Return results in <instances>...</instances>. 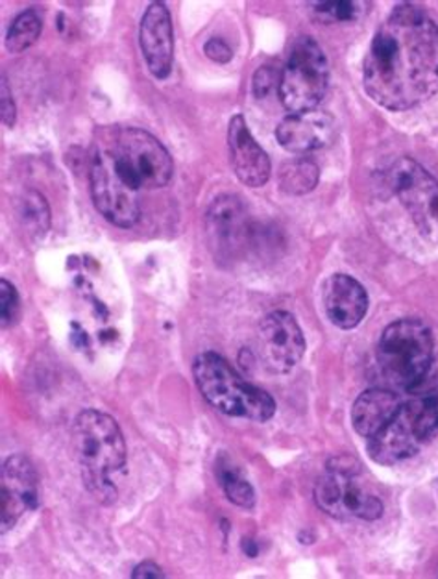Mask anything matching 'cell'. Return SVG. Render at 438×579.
I'll return each instance as SVG.
<instances>
[{"label": "cell", "mask_w": 438, "mask_h": 579, "mask_svg": "<svg viewBox=\"0 0 438 579\" xmlns=\"http://www.w3.org/2000/svg\"><path fill=\"white\" fill-rule=\"evenodd\" d=\"M84 477L85 487L91 491V495L95 496L96 500L104 501V504H111L117 500V489L109 477L100 476H82Z\"/></svg>", "instance_id": "27"}, {"label": "cell", "mask_w": 438, "mask_h": 579, "mask_svg": "<svg viewBox=\"0 0 438 579\" xmlns=\"http://www.w3.org/2000/svg\"><path fill=\"white\" fill-rule=\"evenodd\" d=\"M228 149L235 176L248 188H263L271 178V159L253 139L242 115H235L229 121Z\"/></svg>", "instance_id": "14"}, {"label": "cell", "mask_w": 438, "mask_h": 579, "mask_svg": "<svg viewBox=\"0 0 438 579\" xmlns=\"http://www.w3.org/2000/svg\"><path fill=\"white\" fill-rule=\"evenodd\" d=\"M324 308L336 328L354 330L367 317V291L348 274H333L324 285Z\"/></svg>", "instance_id": "17"}, {"label": "cell", "mask_w": 438, "mask_h": 579, "mask_svg": "<svg viewBox=\"0 0 438 579\" xmlns=\"http://www.w3.org/2000/svg\"><path fill=\"white\" fill-rule=\"evenodd\" d=\"M336 127L331 115L319 109L291 114L276 128L277 143L293 154L320 151L335 138Z\"/></svg>", "instance_id": "15"}, {"label": "cell", "mask_w": 438, "mask_h": 579, "mask_svg": "<svg viewBox=\"0 0 438 579\" xmlns=\"http://www.w3.org/2000/svg\"><path fill=\"white\" fill-rule=\"evenodd\" d=\"M431 359V330L422 320L400 319L384 328L378 344V365L391 386L411 391Z\"/></svg>", "instance_id": "5"}, {"label": "cell", "mask_w": 438, "mask_h": 579, "mask_svg": "<svg viewBox=\"0 0 438 579\" xmlns=\"http://www.w3.org/2000/svg\"><path fill=\"white\" fill-rule=\"evenodd\" d=\"M39 506V477L31 459L12 456L2 466L0 482V517L2 533L12 530L17 520Z\"/></svg>", "instance_id": "12"}, {"label": "cell", "mask_w": 438, "mask_h": 579, "mask_svg": "<svg viewBox=\"0 0 438 579\" xmlns=\"http://www.w3.org/2000/svg\"><path fill=\"white\" fill-rule=\"evenodd\" d=\"M103 149L108 152L122 180L135 191L165 188L175 173L167 149L141 128L115 130Z\"/></svg>", "instance_id": "3"}, {"label": "cell", "mask_w": 438, "mask_h": 579, "mask_svg": "<svg viewBox=\"0 0 438 579\" xmlns=\"http://www.w3.org/2000/svg\"><path fill=\"white\" fill-rule=\"evenodd\" d=\"M42 31V17L37 15L36 10H26L13 21L12 28L8 32L7 49L12 55H21L39 39Z\"/></svg>", "instance_id": "23"}, {"label": "cell", "mask_w": 438, "mask_h": 579, "mask_svg": "<svg viewBox=\"0 0 438 579\" xmlns=\"http://www.w3.org/2000/svg\"><path fill=\"white\" fill-rule=\"evenodd\" d=\"M277 84V73L272 67H259L258 73L253 74V95L256 98H264Z\"/></svg>", "instance_id": "28"}, {"label": "cell", "mask_w": 438, "mask_h": 579, "mask_svg": "<svg viewBox=\"0 0 438 579\" xmlns=\"http://www.w3.org/2000/svg\"><path fill=\"white\" fill-rule=\"evenodd\" d=\"M91 194L96 212L119 228H132L139 223V191L128 186L115 169L103 146H98L91 164Z\"/></svg>", "instance_id": "9"}, {"label": "cell", "mask_w": 438, "mask_h": 579, "mask_svg": "<svg viewBox=\"0 0 438 579\" xmlns=\"http://www.w3.org/2000/svg\"><path fill=\"white\" fill-rule=\"evenodd\" d=\"M205 229L215 260H237L250 237L247 208L234 194L218 197L208 212Z\"/></svg>", "instance_id": "11"}, {"label": "cell", "mask_w": 438, "mask_h": 579, "mask_svg": "<svg viewBox=\"0 0 438 579\" xmlns=\"http://www.w3.org/2000/svg\"><path fill=\"white\" fill-rule=\"evenodd\" d=\"M133 579H162L165 578L162 568L157 567L156 563L144 562L138 567L133 568Z\"/></svg>", "instance_id": "31"}, {"label": "cell", "mask_w": 438, "mask_h": 579, "mask_svg": "<svg viewBox=\"0 0 438 579\" xmlns=\"http://www.w3.org/2000/svg\"><path fill=\"white\" fill-rule=\"evenodd\" d=\"M368 97L389 111L416 108L438 93V25L400 4L374 36L363 63Z\"/></svg>", "instance_id": "1"}, {"label": "cell", "mask_w": 438, "mask_h": 579, "mask_svg": "<svg viewBox=\"0 0 438 579\" xmlns=\"http://www.w3.org/2000/svg\"><path fill=\"white\" fill-rule=\"evenodd\" d=\"M422 442L413 411L409 405H403L400 415L389 426L368 439V456L379 465H396L400 461L413 458L421 450Z\"/></svg>", "instance_id": "16"}, {"label": "cell", "mask_w": 438, "mask_h": 579, "mask_svg": "<svg viewBox=\"0 0 438 579\" xmlns=\"http://www.w3.org/2000/svg\"><path fill=\"white\" fill-rule=\"evenodd\" d=\"M317 506L339 520H378L383 501L368 489L360 477V463L352 456H336L328 461L325 472L315 485Z\"/></svg>", "instance_id": "4"}, {"label": "cell", "mask_w": 438, "mask_h": 579, "mask_svg": "<svg viewBox=\"0 0 438 579\" xmlns=\"http://www.w3.org/2000/svg\"><path fill=\"white\" fill-rule=\"evenodd\" d=\"M391 188L418 234L438 245V180L413 157H400L389 173Z\"/></svg>", "instance_id": "8"}, {"label": "cell", "mask_w": 438, "mask_h": 579, "mask_svg": "<svg viewBox=\"0 0 438 579\" xmlns=\"http://www.w3.org/2000/svg\"><path fill=\"white\" fill-rule=\"evenodd\" d=\"M259 356L274 375H288L306 354L300 324L287 311L267 315L258 332Z\"/></svg>", "instance_id": "10"}, {"label": "cell", "mask_w": 438, "mask_h": 579, "mask_svg": "<svg viewBox=\"0 0 438 579\" xmlns=\"http://www.w3.org/2000/svg\"><path fill=\"white\" fill-rule=\"evenodd\" d=\"M139 47L152 76L167 79L175 61V28L163 2H152L144 12L139 26Z\"/></svg>", "instance_id": "13"}, {"label": "cell", "mask_w": 438, "mask_h": 579, "mask_svg": "<svg viewBox=\"0 0 438 579\" xmlns=\"http://www.w3.org/2000/svg\"><path fill=\"white\" fill-rule=\"evenodd\" d=\"M319 165L306 157L293 159L280 169V188L283 193L295 194V197L311 193L312 189L319 186Z\"/></svg>", "instance_id": "20"}, {"label": "cell", "mask_w": 438, "mask_h": 579, "mask_svg": "<svg viewBox=\"0 0 438 579\" xmlns=\"http://www.w3.org/2000/svg\"><path fill=\"white\" fill-rule=\"evenodd\" d=\"M0 103H2V108H0L2 122L8 128H12L15 125V119H17V108H15V103H13L12 91H10V85H8L4 74H2V85H0Z\"/></svg>", "instance_id": "29"}, {"label": "cell", "mask_w": 438, "mask_h": 579, "mask_svg": "<svg viewBox=\"0 0 438 579\" xmlns=\"http://www.w3.org/2000/svg\"><path fill=\"white\" fill-rule=\"evenodd\" d=\"M204 52L210 60L216 63H228L234 58V50L229 49L223 39H210L205 43Z\"/></svg>", "instance_id": "30"}, {"label": "cell", "mask_w": 438, "mask_h": 579, "mask_svg": "<svg viewBox=\"0 0 438 579\" xmlns=\"http://www.w3.org/2000/svg\"><path fill=\"white\" fill-rule=\"evenodd\" d=\"M0 304H2V317H0L2 330H7L17 320L19 311H21L17 290L8 280L0 282Z\"/></svg>", "instance_id": "25"}, {"label": "cell", "mask_w": 438, "mask_h": 579, "mask_svg": "<svg viewBox=\"0 0 438 579\" xmlns=\"http://www.w3.org/2000/svg\"><path fill=\"white\" fill-rule=\"evenodd\" d=\"M19 217L23 221L24 228L28 229V234L37 239L45 236L50 228V208L45 197L37 191H28L19 202Z\"/></svg>", "instance_id": "22"}, {"label": "cell", "mask_w": 438, "mask_h": 579, "mask_svg": "<svg viewBox=\"0 0 438 579\" xmlns=\"http://www.w3.org/2000/svg\"><path fill=\"white\" fill-rule=\"evenodd\" d=\"M409 394H413L415 399L429 397V394H438V356H433L431 363L426 368V373L422 376L421 381L409 391Z\"/></svg>", "instance_id": "26"}, {"label": "cell", "mask_w": 438, "mask_h": 579, "mask_svg": "<svg viewBox=\"0 0 438 579\" xmlns=\"http://www.w3.org/2000/svg\"><path fill=\"white\" fill-rule=\"evenodd\" d=\"M413 416H415L416 432L421 435L422 441H427L438 434V394H429L416 399V402L409 404Z\"/></svg>", "instance_id": "24"}, {"label": "cell", "mask_w": 438, "mask_h": 579, "mask_svg": "<svg viewBox=\"0 0 438 579\" xmlns=\"http://www.w3.org/2000/svg\"><path fill=\"white\" fill-rule=\"evenodd\" d=\"M72 450L82 476L109 477L127 463V442L114 416L85 410L72 426Z\"/></svg>", "instance_id": "6"}, {"label": "cell", "mask_w": 438, "mask_h": 579, "mask_svg": "<svg viewBox=\"0 0 438 579\" xmlns=\"http://www.w3.org/2000/svg\"><path fill=\"white\" fill-rule=\"evenodd\" d=\"M403 410L402 400L396 392L387 389H368L360 392L352 407V424L360 437L372 439L384 426L400 415Z\"/></svg>", "instance_id": "18"}, {"label": "cell", "mask_w": 438, "mask_h": 579, "mask_svg": "<svg viewBox=\"0 0 438 579\" xmlns=\"http://www.w3.org/2000/svg\"><path fill=\"white\" fill-rule=\"evenodd\" d=\"M330 82L324 50L312 37L296 39L280 76V101L288 114L317 109Z\"/></svg>", "instance_id": "7"}, {"label": "cell", "mask_w": 438, "mask_h": 579, "mask_svg": "<svg viewBox=\"0 0 438 579\" xmlns=\"http://www.w3.org/2000/svg\"><path fill=\"white\" fill-rule=\"evenodd\" d=\"M215 476L229 501H234L235 506L242 509H252L256 504L253 487L247 477L242 476L239 466L235 465L234 459H229L226 453H221L216 458Z\"/></svg>", "instance_id": "19"}, {"label": "cell", "mask_w": 438, "mask_h": 579, "mask_svg": "<svg viewBox=\"0 0 438 579\" xmlns=\"http://www.w3.org/2000/svg\"><path fill=\"white\" fill-rule=\"evenodd\" d=\"M367 2L355 0H335V2H311L309 13L320 25H335V23H354L363 15H367Z\"/></svg>", "instance_id": "21"}, {"label": "cell", "mask_w": 438, "mask_h": 579, "mask_svg": "<svg viewBox=\"0 0 438 579\" xmlns=\"http://www.w3.org/2000/svg\"><path fill=\"white\" fill-rule=\"evenodd\" d=\"M192 376L208 402L224 415L267 423L276 415V402L269 392L242 380L235 368L215 352L194 359Z\"/></svg>", "instance_id": "2"}]
</instances>
